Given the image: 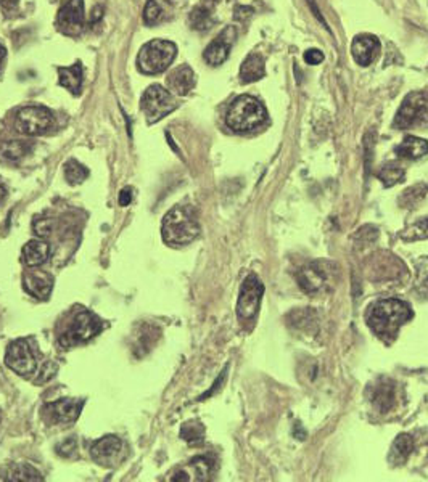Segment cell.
I'll return each instance as SVG.
<instances>
[{
	"mask_svg": "<svg viewBox=\"0 0 428 482\" xmlns=\"http://www.w3.org/2000/svg\"><path fill=\"white\" fill-rule=\"evenodd\" d=\"M5 197H7V192H5V188H4L2 185H0V204H2V203H4V199H5Z\"/></svg>",
	"mask_w": 428,
	"mask_h": 482,
	"instance_id": "obj_41",
	"label": "cell"
},
{
	"mask_svg": "<svg viewBox=\"0 0 428 482\" xmlns=\"http://www.w3.org/2000/svg\"><path fill=\"white\" fill-rule=\"evenodd\" d=\"M57 370H58V367L55 364H47L44 370H42L37 383H46L47 380H50V378L57 373Z\"/></svg>",
	"mask_w": 428,
	"mask_h": 482,
	"instance_id": "obj_38",
	"label": "cell"
},
{
	"mask_svg": "<svg viewBox=\"0 0 428 482\" xmlns=\"http://www.w3.org/2000/svg\"><path fill=\"white\" fill-rule=\"evenodd\" d=\"M427 192H428V187L422 185V183L420 185L410 187L403 193V197L399 198V203L403 204L404 208H414V206H417L422 201V199H424Z\"/></svg>",
	"mask_w": 428,
	"mask_h": 482,
	"instance_id": "obj_31",
	"label": "cell"
},
{
	"mask_svg": "<svg viewBox=\"0 0 428 482\" xmlns=\"http://www.w3.org/2000/svg\"><path fill=\"white\" fill-rule=\"evenodd\" d=\"M5 365L20 376H31L37 370V359L28 341L16 339L8 346L5 354Z\"/></svg>",
	"mask_w": 428,
	"mask_h": 482,
	"instance_id": "obj_10",
	"label": "cell"
},
{
	"mask_svg": "<svg viewBox=\"0 0 428 482\" xmlns=\"http://www.w3.org/2000/svg\"><path fill=\"white\" fill-rule=\"evenodd\" d=\"M211 15H213V13H211L209 8L205 7V5L195 8L192 16H191V21H192L193 28L195 29H208V28H211V24H213Z\"/></svg>",
	"mask_w": 428,
	"mask_h": 482,
	"instance_id": "obj_33",
	"label": "cell"
},
{
	"mask_svg": "<svg viewBox=\"0 0 428 482\" xmlns=\"http://www.w3.org/2000/svg\"><path fill=\"white\" fill-rule=\"evenodd\" d=\"M4 59H5V47L2 45V42H0V68H2Z\"/></svg>",
	"mask_w": 428,
	"mask_h": 482,
	"instance_id": "obj_40",
	"label": "cell"
},
{
	"mask_svg": "<svg viewBox=\"0 0 428 482\" xmlns=\"http://www.w3.org/2000/svg\"><path fill=\"white\" fill-rule=\"evenodd\" d=\"M102 322L100 318L92 312H79L73 318V322L67 328V332L60 338V344L64 348H74V346L83 344L85 341L92 339L100 333Z\"/></svg>",
	"mask_w": 428,
	"mask_h": 482,
	"instance_id": "obj_6",
	"label": "cell"
},
{
	"mask_svg": "<svg viewBox=\"0 0 428 482\" xmlns=\"http://www.w3.org/2000/svg\"><path fill=\"white\" fill-rule=\"evenodd\" d=\"M15 126L21 134L44 135L55 126V119L44 106H26L16 115Z\"/></svg>",
	"mask_w": 428,
	"mask_h": 482,
	"instance_id": "obj_7",
	"label": "cell"
},
{
	"mask_svg": "<svg viewBox=\"0 0 428 482\" xmlns=\"http://www.w3.org/2000/svg\"><path fill=\"white\" fill-rule=\"evenodd\" d=\"M264 292V286L254 275L243 280L240 295L237 301V316L243 322H251L259 312V304Z\"/></svg>",
	"mask_w": 428,
	"mask_h": 482,
	"instance_id": "obj_9",
	"label": "cell"
},
{
	"mask_svg": "<svg viewBox=\"0 0 428 482\" xmlns=\"http://www.w3.org/2000/svg\"><path fill=\"white\" fill-rule=\"evenodd\" d=\"M200 234V225L191 211L176 206L165 215L161 225V235L167 245L182 246L192 243Z\"/></svg>",
	"mask_w": 428,
	"mask_h": 482,
	"instance_id": "obj_3",
	"label": "cell"
},
{
	"mask_svg": "<svg viewBox=\"0 0 428 482\" xmlns=\"http://www.w3.org/2000/svg\"><path fill=\"white\" fill-rule=\"evenodd\" d=\"M404 167H401L398 162H387L378 171V178H380L385 187H394L404 178Z\"/></svg>",
	"mask_w": 428,
	"mask_h": 482,
	"instance_id": "obj_28",
	"label": "cell"
},
{
	"mask_svg": "<svg viewBox=\"0 0 428 482\" xmlns=\"http://www.w3.org/2000/svg\"><path fill=\"white\" fill-rule=\"evenodd\" d=\"M123 442L116 436H105L95 441L90 446V455L102 467H111L116 462L118 455L121 453Z\"/></svg>",
	"mask_w": 428,
	"mask_h": 482,
	"instance_id": "obj_14",
	"label": "cell"
},
{
	"mask_svg": "<svg viewBox=\"0 0 428 482\" xmlns=\"http://www.w3.org/2000/svg\"><path fill=\"white\" fill-rule=\"evenodd\" d=\"M161 16V7L158 5L156 0H149L147 5H145V12H144V21L145 24H155L156 21L160 20Z\"/></svg>",
	"mask_w": 428,
	"mask_h": 482,
	"instance_id": "obj_35",
	"label": "cell"
},
{
	"mask_svg": "<svg viewBox=\"0 0 428 482\" xmlns=\"http://www.w3.org/2000/svg\"><path fill=\"white\" fill-rule=\"evenodd\" d=\"M401 238L404 241H415V240H427L428 238V218H422L414 224L406 227L401 232Z\"/></svg>",
	"mask_w": 428,
	"mask_h": 482,
	"instance_id": "obj_29",
	"label": "cell"
},
{
	"mask_svg": "<svg viewBox=\"0 0 428 482\" xmlns=\"http://www.w3.org/2000/svg\"><path fill=\"white\" fill-rule=\"evenodd\" d=\"M394 151H396L399 158L420 160L422 156H425L428 153V142L424 139L409 135V137H406L403 142L394 148Z\"/></svg>",
	"mask_w": 428,
	"mask_h": 482,
	"instance_id": "obj_23",
	"label": "cell"
},
{
	"mask_svg": "<svg viewBox=\"0 0 428 482\" xmlns=\"http://www.w3.org/2000/svg\"><path fill=\"white\" fill-rule=\"evenodd\" d=\"M415 286L422 295H428V257H420L415 262Z\"/></svg>",
	"mask_w": 428,
	"mask_h": 482,
	"instance_id": "obj_32",
	"label": "cell"
},
{
	"mask_svg": "<svg viewBox=\"0 0 428 482\" xmlns=\"http://www.w3.org/2000/svg\"><path fill=\"white\" fill-rule=\"evenodd\" d=\"M181 436L184 441L191 444H198L202 442L205 437V427L200 423H186L181 430Z\"/></svg>",
	"mask_w": 428,
	"mask_h": 482,
	"instance_id": "obj_34",
	"label": "cell"
},
{
	"mask_svg": "<svg viewBox=\"0 0 428 482\" xmlns=\"http://www.w3.org/2000/svg\"><path fill=\"white\" fill-rule=\"evenodd\" d=\"M413 318V311L399 299H382L371 307L367 323L372 332L387 343H392L399 328Z\"/></svg>",
	"mask_w": 428,
	"mask_h": 482,
	"instance_id": "obj_1",
	"label": "cell"
},
{
	"mask_svg": "<svg viewBox=\"0 0 428 482\" xmlns=\"http://www.w3.org/2000/svg\"><path fill=\"white\" fill-rule=\"evenodd\" d=\"M213 467L214 463L208 457H197L188 465L191 473L182 469L176 476H172L171 481H208L213 474Z\"/></svg>",
	"mask_w": 428,
	"mask_h": 482,
	"instance_id": "obj_19",
	"label": "cell"
},
{
	"mask_svg": "<svg viewBox=\"0 0 428 482\" xmlns=\"http://www.w3.org/2000/svg\"><path fill=\"white\" fill-rule=\"evenodd\" d=\"M378 50H380V42L377 37L371 34L356 36L353 44H351V53L361 66H369V64L377 58Z\"/></svg>",
	"mask_w": 428,
	"mask_h": 482,
	"instance_id": "obj_15",
	"label": "cell"
},
{
	"mask_svg": "<svg viewBox=\"0 0 428 482\" xmlns=\"http://www.w3.org/2000/svg\"><path fill=\"white\" fill-rule=\"evenodd\" d=\"M64 177L71 185H76V183H83L89 177V171L81 162L71 160L64 166Z\"/></svg>",
	"mask_w": 428,
	"mask_h": 482,
	"instance_id": "obj_30",
	"label": "cell"
},
{
	"mask_svg": "<svg viewBox=\"0 0 428 482\" xmlns=\"http://www.w3.org/2000/svg\"><path fill=\"white\" fill-rule=\"evenodd\" d=\"M0 479L12 481V482H31L42 481V476L36 468H32L28 463H13L2 471Z\"/></svg>",
	"mask_w": 428,
	"mask_h": 482,
	"instance_id": "obj_22",
	"label": "cell"
},
{
	"mask_svg": "<svg viewBox=\"0 0 428 482\" xmlns=\"http://www.w3.org/2000/svg\"><path fill=\"white\" fill-rule=\"evenodd\" d=\"M413 447H414V441L413 437L409 434H399L396 439H394L393 446H392V451H389V462L393 465H403L406 460L409 458L410 452H413Z\"/></svg>",
	"mask_w": 428,
	"mask_h": 482,
	"instance_id": "obj_26",
	"label": "cell"
},
{
	"mask_svg": "<svg viewBox=\"0 0 428 482\" xmlns=\"http://www.w3.org/2000/svg\"><path fill=\"white\" fill-rule=\"evenodd\" d=\"M83 400L62 399L42 407V418L48 425H68L78 420L83 410Z\"/></svg>",
	"mask_w": 428,
	"mask_h": 482,
	"instance_id": "obj_11",
	"label": "cell"
},
{
	"mask_svg": "<svg viewBox=\"0 0 428 482\" xmlns=\"http://www.w3.org/2000/svg\"><path fill=\"white\" fill-rule=\"evenodd\" d=\"M268 119L266 108L251 95H240L227 111V126L235 132H251Z\"/></svg>",
	"mask_w": 428,
	"mask_h": 482,
	"instance_id": "obj_2",
	"label": "cell"
},
{
	"mask_svg": "<svg viewBox=\"0 0 428 482\" xmlns=\"http://www.w3.org/2000/svg\"><path fill=\"white\" fill-rule=\"evenodd\" d=\"M21 256L28 267H39L50 257V245L44 240H31L25 245Z\"/></svg>",
	"mask_w": 428,
	"mask_h": 482,
	"instance_id": "obj_20",
	"label": "cell"
},
{
	"mask_svg": "<svg viewBox=\"0 0 428 482\" xmlns=\"http://www.w3.org/2000/svg\"><path fill=\"white\" fill-rule=\"evenodd\" d=\"M76 448H78V442H76L74 437H69V439H67V441L60 442L58 446L55 447V451H57V453L60 455V457L69 458V457H73V455L76 453Z\"/></svg>",
	"mask_w": 428,
	"mask_h": 482,
	"instance_id": "obj_36",
	"label": "cell"
},
{
	"mask_svg": "<svg viewBox=\"0 0 428 482\" xmlns=\"http://www.w3.org/2000/svg\"><path fill=\"white\" fill-rule=\"evenodd\" d=\"M324 59V53L321 50H317V48H311V50L305 52V62L308 64H319L322 63Z\"/></svg>",
	"mask_w": 428,
	"mask_h": 482,
	"instance_id": "obj_37",
	"label": "cell"
},
{
	"mask_svg": "<svg viewBox=\"0 0 428 482\" xmlns=\"http://www.w3.org/2000/svg\"><path fill=\"white\" fill-rule=\"evenodd\" d=\"M32 150V145L29 142H23V140H10L0 146V158L7 161H18L25 158L26 155H29Z\"/></svg>",
	"mask_w": 428,
	"mask_h": 482,
	"instance_id": "obj_27",
	"label": "cell"
},
{
	"mask_svg": "<svg viewBox=\"0 0 428 482\" xmlns=\"http://www.w3.org/2000/svg\"><path fill=\"white\" fill-rule=\"evenodd\" d=\"M60 85L71 92L73 95H79L83 89V66L81 63H74L73 66L58 68Z\"/></svg>",
	"mask_w": 428,
	"mask_h": 482,
	"instance_id": "obj_24",
	"label": "cell"
},
{
	"mask_svg": "<svg viewBox=\"0 0 428 482\" xmlns=\"http://www.w3.org/2000/svg\"><path fill=\"white\" fill-rule=\"evenodd\" d=\"M394 402V386L389 381L378 383L372 394V404L380 413H387Z\"/></svg>",
	"mask_w": 428,
	"mask_h": 482,
	"instance_id": "obj_25",
	"label": "cell"
},
{
	"mask_svg": "<svg viewBox=\"0 0 428 482\" xmlns=\"http://www.w3.org/2000/svg\"><path fill=\"white\" fill-rule=\"evenodd\" d=\"M235 36H237V31L234 26H229V28H226L224 31H222L221 34L207 47V50H205L203 53L205 62L211 64V66H219V64L224 63L227 57H229V52L232 48V44H234V41H235Z\"/></svg>",
	"mask_w": 428,
	"mask_h": 482,
	"instance_id": "obj_13",
	"label": "cell"
},
{
	"mask_svg": "<svg viewBox=\"0 0 428 482\" xmlns=\"http://www.w3.org/2000/svg\"><path fill=\"white\" fill-rule=\"evenodd\" d=\"M177 53L176 45L170 41L155 39L140 48L137 66L144 74H160L170 68Z\"/></svg>",
	"mask_w": 428,
	"mask_h": 482,
	"instance_id": "obj_4",
	"label": "cell"
},
{
	"mask_svg": "<svg viewBox=\"0 0 428 482\" xmlns=\"http://www.w3.org/2000/svg\"><path fill=\"white\" fill-rule=\"evenodd\" d=\"M140 108H142L149 124H155L174 111L177 101L170 90L155 84L145 90L142 100H140Z\"/></svg>",
	"mask_w": 428,
	"mask_h": 482,
	"instance_id": "obj_5",
	"label": "cell"
},
{
	"mask_svg": "<svg viewBox=\"0 0 428 482\" xmlns=\"http://www.w3.org/2000/svg\"><path fill=\"white\" fill-rule=\"evenodd\" d=\"M132 203V188H124L119 193V204L121 206H129Z\"/></svg>",
	"mask_w": 428,
	"mask_h": 482,
	"instance_id": "obj_39",
	"label": "cell"
},
{
	"mask_svg": "<svg viewBox=\"0 0 428 482\" xmlns=\"http://www.w3.org/2000/svg\"><path fill=\"white\" fill-rule=\"evenodd\" d=\"M327 278V272H324L321 265L311 264L300 270V274H298V285L301 286L303 291L310 292V295H316V292L325 288Z\"/></svg>",
	"mask_w": 428,
	"mask_h": 482,
	"instance_id": "obj_17",
	"label": "cell"
},
{
	"mask_svg": "<svg viewBox=\"0 0 428 482\" xmlns=\"http://www.w3.org/2000/svg\"><path fill=\"white\" fill-rule=\"evenodd\" d=\"M85 16H84V2L83 0H68L60 8L57 16L58 31L64 36L76 37L84 31Z\"/></svg>",
	"mask_w": 428,
	"mask_h": 482,
	"instance_id": "obj_12",
	"label": "cell"
},
{
	"mask_svg": "<svg viewBox=\"0 0 428 482\" xmlns=\"http://www.w3.org/2000/svg\"><path fill=\"white\" fill-rule=\"evenodd\" d=\"M428 118V97L422 92H413L406 97L394 118V127L410 129L419 126Z\"/></svg>",
	"mask_w": 428,
	"mask_h": 482,
	"instance_id": "obj_8",
	"label": "cell"
},
{
	"mask_svg": "<svg viewBox=\"0 0 428 482\" xmlns=\"http://www.w3.org/2000/svg\"><path fill=\"white\" fill-rule=\"evenodd\" d=\"M53 286V278L41 270H32V272L25 274L23 288L28 295L37 297V299H47Z\"/></svg>",
	"mask_w": 428,
	"mask_h": 482,
	"instance_id": "obj_18",
	"label": "cell"
},
{
	"mask_svg": "<svg viewBox=\"0 0 428 482\" xmlns=\"http://www.w3.org/2000/svg\"><path fill=\"white\" fill-rule=\"evenodd\" d=\"M195 83H197V78H195L193 69L187 66V64H182V66L172 69L166 78L167 89L179 97L187 95L195 87Z\"/></svg>",
	"mask_w": 428,
	"mask_h": 482,
	"instance_id": "obj_16",
	"label": "cell"
},
{
	"mask_svg": "<svg viewBox=\"0 0 428 482\" xmlns=\"http://www.w3.org/2000/svg\"><path fill=\"white\" fill-rule=\"evenodd\" d=\"M266 74V64H264V58L258 53H251L245 58L242 68H240V79L243 84L256 83V80L263 79Z\"/></svg>",
	"mask_w": 428,
	"mask_h": 482,
	"instance_id": "obj_21",
	"label": "cell"
}]
</instances>
